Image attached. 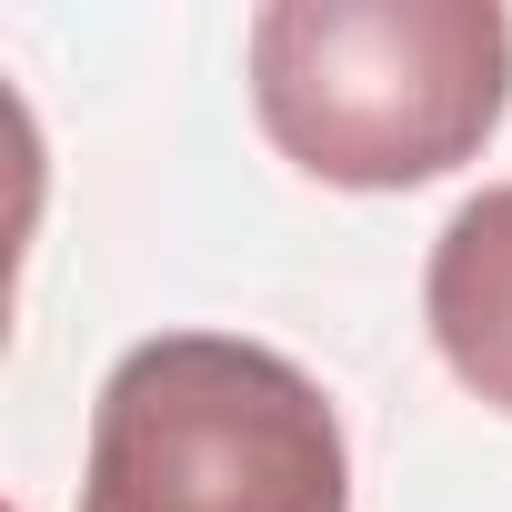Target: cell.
Masks as SVG:
<instances>
[{"instance_id": "cell-1", "label": "cell", "mask_w": 512, "mask_h": 512, "mask_svg": "<svg viewBox=\"0 0 512 512\" xmlns=\"http://www.w3.org/2000/svg\"><path fill=\"white\" fill-rule=\"evenodd\" d=\"M251 111L332 191H422L512 111L502 0H272L251 11Z\"/></svg>"}, {"instance_id": "cell-3", "label": "cell", "mask_w": 512, "mask_h": 512, "mask_svg": "<svg viewBox=\"0 0 512 512\" xmlns=\"http://www.w3.org/2000/svg\"><path fill=\"white\" fill-rule=\"evenodd\" d=\"M422 322L452 382L492 412H512V181L472 191L422 262Z\"/></svg>"}, {"instance_id": "cell-2", "label": "cell", "mask_w": 512, "mask_h": 512, "mask_svg": "<svg viewBox=\"0 0 512 512\" xmlns=\"http://www.w3.org/2000/svg\"><path fill=\"white\" fill-rule=\"evenodd\" d=\"M81 512H352V442L292 352L151 332L91 402Z\"/></svg>"}]
</instances>
